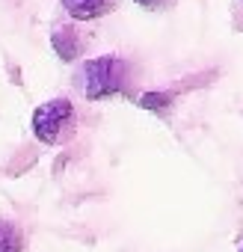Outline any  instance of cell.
Listing matches in <instances>:
<instances>
[{"label": "cell", "mask_w": 243, "mask_h": 252, "mask_svg": "<svg viewBox=\"0 0 243 252\" xmlns=\"http://www.w3.org/2000/svg\"><path fill=\"white\" fill-rule=\"evenodd\" d=\"M140 107L143 110H149V113H157V116H166L169 110H172V104H175V92H143L140 98Z\"/></svg>", "instance_id": "cell-6"}, {"label": "cell", "mask_w": 243, "mask_h": 252, "mask_svg": "<svg viewBox=\"0 0 243 252\" xmlns=\"http://www.w3.org/2000/svg\"><path fill=\"white\" fill-rule=\"evenodd\" d=\"M237 252H243V246H240V249H237Z\"/></svg>", "instance_id": "cell-9"}, {"label": "cell", "mask_w": 243, "mask_h": 252, "mask_svg": "<svg viewBox=\"0 0 243 252\" xmlns=\"http://www.w3.org/2000/svg\"><path fill=\"white\" fill-rule=\"evenodd\" d=\"M0 252H24V231L12 220H0Z\"/></svg>", "instance_id": "cell-5"}, {"label": "cell", "mask_w": 243, "mask_h": 252, "mask_svg": "<svg viewBox=\"0 0 243 252\" xmlns=\"http://www.w3.org/2000/svg\"><path fill=\"white\" fill-rule=\"evenodd\" d=\"M60 3L74 21H95L116 9V0H60Z\"/></svg>", "instance_id": "cell-4"}, {"label": "cell", "mask_w": 243, "mask_h": 252, "mask_svg": "<svg viewBox=\"0 0 243 252\" xmlns=\"http://www.w3.org/2000/svg\"><path fill=\"white\" fill-rule=\"evenodd\" d=\"M231 24L243 33V0H231Z\"/></svg>", "instance_id": "cell-7"}, {"label": "cell", "mask_w": 243, "mask_h": 252, "mask_svg": "<svg viewBox=\"0 0 243 252\" xmlns=\"http://www.w3.org/2000/svg\"><path fill=\"white\" fill-rule=\"evenodd\" d=\"M33 137L45 146H65L77 131V110L68 98H51L33 110Z\"/></svg>", "instance_id": "cell-2"}, {"label": "cell", "mask_w": 243, "mask_h": 252, "mask_svg": "<svg viewBox=\"0 0 243 252\" xmlns=\"http://www.w3.org/2000/svg\"><path fill=\"white\" fill-rule=\"evenodd\" d=\"M134 80H137L134 63L119 54L86 60L77 71V89L83 92L86 101H104L122 92H131Z\"/></svg>", "instance_id": "cell-1"}, {"label": "cell", "mask_w": 243, "mask_h": 252, "mask_svg": "<svg viewBox=\"0 0 243 252\" xmlns=\"http://www.w3.org/2000/svg\"><path fill=\"white\" fill-rule=\"evenodd\" d=\"M137 6H143V9H149V12H163L172 0H134Z\"/></svg>", "instance_id": "cell-8"}, {"label": "cell", "mask_w": 243, "mask_h": 252, "mask_svg": "<svg viewBox=\"0 0 243 252\" xmlns=\"http://www.w3.org/2000/svg\"><path fill=\"white\" fill-rule=\"evenodd\" d=\"M51 48L62 63H74L86 51V36L74 24H60L51 30Z\"/></svg>", "instance_id": "cell-3"}]
</instances>
